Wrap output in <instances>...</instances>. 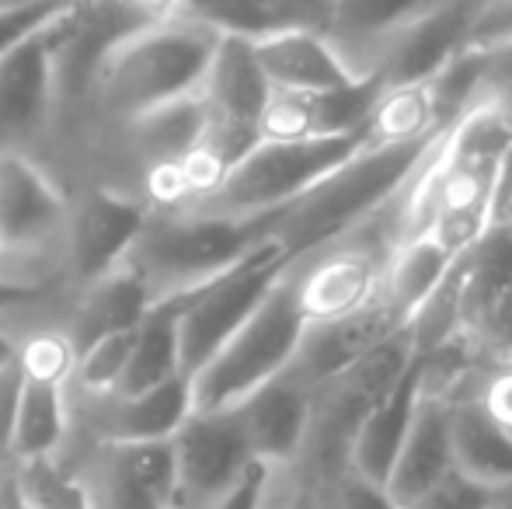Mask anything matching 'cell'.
<instances>
[{
	"mask_svg": "<svg viewBox=\"0 0 512 509\" xmlns=\"http://www.w3.org/2000/svg\"><path fill=\"white\" fill-rule=\"evenodd\" d=\"M220 32L196 18L136 28L95 70L74 116L98 133L133 123L150 109L185 98L203 81Z\"/></svg>",
	"mask_w": 512,
	"mask_h": 509,
	"instance_id": "6da1fadb",
	"label": "cell"
},
{
	"mask_svg": "<svg viewBox=\"0 0 512 509\" xmlns=\"http://www.w3.org/2000/svg\"><path fill=\"white\" fill-rule=\"evenodd\" d=\"M436 140L380 150L359 147L349 161H342L321 182L310 185L304 196H297L276 213L272 238L283 248V255L297 262L300 255L314 252L384 213L394 199L405 196L411 178L429 161Z\"/></svg>",
	"mask_w": 512,
	"mask_h": 509,
	"instance_id": "7a4b0ae2",
	"label": "cell"
},
{
	"mask_svg": "<svg viewBox=\"0 0 512 509\" xmlns=\"http://www.w3.org/2000/svg\"><path fill=\"white\" fill-rule=\"evenodd\" d=\"M272 224L276 213L220 217L199 210H150L119 265L140 279L150 307L171 304L255 252L272 234Z\"/></svg>",
	"mask_w": 512,
	"mask_h": 509,
	"instance_id": "3957f363",
	"label": "cell"
},
{
	"mask_svg": "<svg viewBox=\"0 0 512 509\" xmlns=\"http://www.w3.org/2000/svg\"><path fill=\"white\" fill-rule=\"evenodd\" d=\"M70 192L35 154H0V286L21 297L67 290Z\"/></svg>",
	"mask_w": 512,
	"mask_h": 509,
	"instance_id": "277c9868",
	"label": "cell"
},
{
	"mask_svg": "<svg viewBox=\"0 0 512 509\" xmlns=\"http://www.w3.org/2000/svg\"><path fill=\"white\" fill-rule=\"evenodd\" d=\"M304 332L307 321L300 318L290 279L283 272V279L248 314V321L189 377L192 408L199 412L234 408L237 401H244L251 391H258L290 367Z\"/></svg>",
	"mask_w": 512,
	"mask_h": 509,
	"instance_id": "5b68a950",
	"label": "cell"
},
{
	"mask_svg": "<svg viewBox=\"0 0 512 509\" xmlns=\"http://www.w3.org/2000/svg\"><path fill=\"white\" fill-rule=\"evenodd\" d=\"M359 150L356 136L331 140H258L209 196L185 210L220 213V217H269L304 196L328 171Z\"/></svg>",
	"mask_w": 512,
	"mask_h": 509,
	"instance_id": "8992f818",
	"label": "cell"
},
{
	"mask_svg": "<svg viewBox=\"0 0 512 509\" xmlns=\"http://www.w3.org/2000/svg\"><path fill=\"white\" fill-rule=\"evenodd\" d=\"M286 269H290V258L283 255V248L269 234L255 252H248L227 272L196 286L185 297L171 300L178 328V356H182L185 374H196L209 356L248 321V314L269 297V290L283 279Z\"/></svg>",
	"mask_w": 512,
	"mask_h": 509,
	"instance_id": "52a82bcc",
	"label": "cell"
},
{
	"mask_svg": "<svg viewBox=\"0 0 512 509\" xmlns=\"http://www.w3.org/2000/svg\"><path fill=\"white\" fill-rule=\"evenodd\" d=\"M377 217L290 262L286 279H290L297 311L307 325L338 321L377 300L384 262L398 245L394 231L380 234Z\"/></svg>",
	"mask_w": 512,
	"mask_h": 509,
	"instance_id": "ba28073f",
	"label": "cell"
},
{
	"mask_svg": "<svg viewBox=\"0 0 512 509\" xmlns=\"http://www.w3.org/2000/svg\"><path fill=\"white\" fill-rule=\"evenodd\" d=\"M203 105V136L199 150L227 175L258 143V119L272 88L255 60L251 39L220 35L209 67L196 88Z\"/></svg>",
	"mask_w": 512,
	"mask_h": 509,
	"instance_id": "9c48e42d",
	"label": "cell"
},
{
	"mask_svg": "<svg viewBox=\"0 0 512 509\" xmlns=\"http://www.w3.org/2000/svg\"><path fill=\"white\" fill-rule=\"evenodd\" d=\"M168 443L175 461V509L213 506L258 464L227 408L223 412L192 408L189 419L168 436Z\"/></svg>",
	"mask_w": 512,
	"mask_h": 509,
	"instance_id": "30bf717a",
	"label": "cell"
},
{
	"mask_svg": "<svg viewBox=\"0 0 512 509\" xmlns=\"http://www.w3.org/2000/svg\"><path fill=\"white\" fill-rule=\"evenodd\" d=\"M67 206V290L112 272L126 258L150 206L140 196L84 182L70 189Z\"/></svg>",
	"mask_w": 512,
	"mask_h": 509,
	"instance_id": "8fae6325",
	"label": "cell"
},
{
	"mask_svg": "<svg viewBox=\"0 0 512 509\" xmlns=\"http://www.w3.org/2000/svg\"><path fill=\"white\" fill-rule=\"evenodd\" d=\"M53 21L0 56V154H35L56 123Z\"/></svg>",
	"mask_w": 512,
	"mask_h": 509,
	"instance_id": "7c38bea8",
	"label": "cell"
},
{
	"mask_svg": "<svg viewBox=\"0 0 512 509\" xmlns=\"http://www.w3.org/2000/svg\"><path fill=\"white\" fill-rule=\"evenodd\" d=\"M189 412L192 384L185 374L140 394H70V436L81 433L88 447L168 440L189 419Z\"/></svg>",
	"mask_w": 512,
	"mask_h": 509,
	"instance_id": "4fadbf2b",
	"label": "cell"
},
{
	"mask_svg": "<svg viewBox=\"0 0 512 509\" xmlns=\"http://www.w3.org/2000/svg\"><path fill=\"white\" fill-rule=\"evenodd\" d=\"M74 461L88 482L91 509H175V461L168 440L98 443Z\"/></svg>",
	"mask_w": 512,
	"mask_h": 509,
	"instance_id": "5bb4252c",
	"label": "cell"
},
{
	"mask_svg": "<svg viewBox=\"0 0 512 509\" xmlns=\"http://www.w3.org/2000/svg\"><path fill=\"white\" fill-rule=\"evenodd\" d=\"M460 328L481 360H512V231L492 227L460 262Z\"/></svg>",
	"mask_w": 512,
	"mask_h": 509,
	"instance_id": "9a60e30c",
	"label": "cell"
},
{
	"mask_svg": "<svg viewBox=\"0 0 512 509\" xmlns=\"http://www.w3.org/2000/svg\"><path fill=\"white\" fill-rule=\"evenodd\" d=\"M310 408L314 391L283 370L227 412L237 419V429L258 464H293L304 454Z\"/></svg>",
	"mask_w": 512,
	"mask_h": 509,
	"instance_id": "2e32d148",
	"label": "cell"
},
{
	"mask_svg": "<svg viewBox=\"0 0 512 509\" xmlns=\"http://www.w3.org/2000/svg\"><path fill=\"white\" fill-rule=\"evenodd\" d=\"M380 84L370 74L349 88L272 91L258 119V140H331L356 136Z\"/></svg>",
	"mask_w": 512,
	"mask_h": 509,
	"instance_id": "e0dca14e",
	"label": "cell"
},
{
	"mask_svg": "<svg viewBox=\"0 0 512 509\" xmlns=\"http://www.w3.org/2000/svg\"><path fill=\"white\" fill-rule=\"evenodd\" d=\"M405 328L408 325L398 318V311L377 293V300L366 304L363 311L345 314L338 321H324V325H307L297 356H293V363L286 370L314 391V387L342 374L345 367L363 360L370 349H377L380 342L405 332Z\"/></svg>",
	"mask_w": 512,
	"mask_h": 509,
	"instance_id": "ac0fdd59",
	"label": "cell"
},
{
	"mask_svg": "<svg viewBox=\"0 0 512 509\" xmlns=\"http://www.w3.org/2000/svg\"><path fill=\"white\" fill-rule=\"evenodd\" d=\"M467 21H471V7H464L460 0H446L436 11L422 14L380 42L377 63H370L363 74H370L380 88L429 81L464 49Z\"/></svg>",
	"mask_w": 512,
	"mask_h": 509,
	"instance_id": "d6986e66",
	"label": "cell"
},
{
	"mask_svg": "<svg viewBox=\"0 0 512 509\" xmlns=\"http://www.w3.org/2000/svg\"><path fill=\"white\" fill-rule=\"evenodd\" d=\"M255 60L272 91H324L363 81L317 28H272L251 39Z\"/></svg>",
	"mask_w": 512,
	"mask_h": 509,
	"instance_id": "ffe728a7",
	"label": "cell"
},
{
	"mask_svg": "<svg viewBox=\"0 0 512 509\" xmlns=\"http://www.w3.org/2000/svg\"><path fill=\"white\" fill-rule=\"evenodd\" d=\"M150 314V297L140 279L115 265L112 272L63 293V328L74 339L77 353L112 332H129Z\"/></svg>",
	"mask_w": 512,
	"mask_h": 509,
	"instance_id": "44dd1931",
	"label": "cell"
},
{
	"mask_svg": "<svg viewBox=\"0 0 512 509\" xmlns=\"http://www.w3.org/2000/svg\"><path fill=\"white\" fill-rule=\"evenodd\" d=\"M418 401H422V360L415 353L405 374L398 377V384L356 426L349 450H345V464L356 468L359 475L373 478V482H387L394 457H398L401 443H405L411 429V419L418 412Z\"/></svg>",
	"mask_w": 512,
	"mask_h": 509,
	"instance_id": "7402d4cb",
	"label": "cell"
},
{
	"mask_svg": "<svg viewBox=\"0 0 512 509\" xmlns=\"http://www.w3.org/2000/svg\"><path fill=\"white\" fill-rule=\"evenodd\" d=\"M443 116H439L436 84L415 81V84H387L377 88L366 119L359 126L356 140L363 150L380 147H405V143H422L443 136Z\"/></svg>",
	"mask_w": 512,
	"mask_h": 509,
	"instance_id": "603a6c76",
	"label": "cell"
},
{
	"mask_svg": "<svg viewBox=\"0 0 512 509\" xmlns=\"http://www.w3.org/2000/svg\"><path fill=\"white\" fill-rule=\"evenodd\" d=\"M453 468L450 454V401L422 394L418 401V412L411 419V429L401 443L398 457L391 464V475H387V489L398 499L401 509L405 503L418 496L422 489H429L436 478H443Z\"/></svg>",
	"mask_w": 512,
	"mask_h": 509,
	"instance_id": "cb8c5ba5",
	"label": "cell"
},
{
	"mask_svg": "<svg viewBox=\"0 0 512 509\" xmlns=\"http://www.w3.org/2000/svg\"><path fill=\"white\" fill-rule=\"evenodd\" d=\"M450 454L467 478L512 496V436L471 398H450Z\"/></svg>",
	"mask_w": 512,
	"mask_h": 509,
	"instance_id": "d4e9b609",
	"label": "cell"
},
{
	"mask_svg": "<svg viewBox=\"0 0 512 509\" xmlns=\"http://www.w3.org/2000/svg\"><path fill=\"white\" fill-rule=\"evenodd\" d=\"M70 450V394L60 384L25 381L14 415L11 443H7V468L46 461Z\"/></svg>",
	"mask_w": 512,
	"mask_h": 509,
	"instance_id": "484cf974",
	"label": "cell"
},
{
	"mask_svg": "<svg viewBox=\"0 0 512 509\" xmlns=\"http://www.w3.org/2000/svg\"><path fill=\"white\" fill-rule=\"evenodd\" d=\"M460 258L436 245L425 234H408L398 238V245L391 248L384 262V279H380V297L398 311V318L411 325L415 314L429 304V297L439 290L450 269Z\"/></svg>",
	"mask_w": 512,
	"mask_h": 509,
	"instance_id": "4316f807",
	"label": "cell"
},
{
	"mask_svg": "<svg viewBox=\"0 0 512 509\" xmlns=\"http://www.w3.org/2000/svg\"><path fill=\"white\" fill-rule=\"evenodd\" d=\"M446 0H328L321 21V35L338 49H366L391 39L422 14L436 11Z\"/></svg>",
	"mask_w": 512,
	"mask_h": 509,
	"instance_id": "83f0119b",
	"label": "cell"
},
{
	"mask_svg": "<svg viewBox=\"0 0 512 509\" xmlns=\"http://www.w3.org/2000/svg\"><path fill=\"white\" fill-rule=\"evenodd\" d=\"M182 356H178V328H175V307L157 304L150 307L147 318L136 325L133 349L122 367V377L112 391L119 394H140L182 377ZM189 377V374H185Z\"/></svg>",
	"mask_w": 512,
	"mask_h": 509,
	"instance_id": "f1b7e54d",
	"label": "cell"
},
{
	"mask_svg": "<svg viewBox=\"0 0 512 509\" xmlns=\"http://www.w3.org/2000/svg\"><path fill=\"white\" fill-rule=\"evenodd\" d=\"M28 509H91L88 482L74 457H46V461L14 468Z\"/></svg>",
	"mask_w": 512,
	"mask_h": 509,
	"instance_id": "f546056e",
	"label": "cell"
},
{
	"mask_svg": "<svg viewBox=\"0 0 512 509\" xmlns=\"http://www.w3.org/2000/svg\"><path fill=\"white\" fill-rule=\"evenodd\" d=\"M133 335L136 328L129 332H112L95 339L91 346H84L77 353L74 363V377H70V394H105L119 384L122 367L129 360V349H133Z\"/></svg>",
	"mask_w": 512,
	"mask_h": 509,
	"instance_id": "4dcf8cb0",
	"label": "cell"
},
{
	"mask_svg": "<svg viewBox=\"0 0 512 509\" xmlns=\"http://www.w3.org/2000/svg\"><path fill=\"white\" fill-rule=\"evenodd\" d=\"M506 503H512L506 492L488 489V485L467 478L464 471L450 468L429 489H422L411 503H405V509H499Z\"/></svg>",
	"mask_w": 512,
	"mask_h": 509,
	"instance_id": "1f68e13d",
	"label": "cell"
},
{
	"mask_svg": "<svg viewBox=\"0 0 512 509\" xmlns=\"http://www.w3.org/2000/svg\"><path fill=\"white\" fill-rule=\"evenodd\" d=\"M258 509H324V489L300 461L265 464V485Z\"/></svg>",
	"mask_w": 512,
	"mask_h": 509,
	"instance_id": "d6a6232c",
	"label": "cell"
},
{
	"mask_svg": "<svg viewBox=\"0 0 512 509\" xmlns=\"http://www.w3.org/2000/svg\"><path fill=\"white\" fill-rule=\"evenodd\" d=\"M324 509H401L384 482L359 475L345 464L328 485H324Z\"/></svg>",
	"mask_w": 512,
	"mask_h": 509,
	"instance_id": "836d02e7",
	"label": "cell"
},
{
	"mask_svg": "<svg viewBox=\"0 0 512 509\" xmlns=\"http://www.w3.org/2000/svg\"><path fill=\"white\" fill-rule=\"evenodd\" d=\"M467 394L492 415L495 426H502L512 436V360L485 363Z\"/></svg>",
	"mask_w": 512,
	"mask_h": 509,
	"instance_id": "e575fe53",
	"label": "cell"
},
{
	"mask_svg": "<svg viewBox=\"0 0 512 509\" xmlns=\"http://www.w3.org/2000/svg\"><path fill=\"white\" fill-rule=\"evenodd\" d=\"M512 46V0H481L471 7L464 49H499Z\"/></svg>",
	"mask_w": 512,
	"mask_h": 509,
	"instance_id": "d590c367",
	"label": "cell"
},
{
	"mask_svg": "<svg viewBox=\"0 0 512 509\" xmlns=\"http://www.w3.org/2000/svg\"><path fill=\"white\" fill-rule=\"evenodd\" d=\"M63 7H67L63 0H46V4H28V7H0V56L11 53L18 42H25L35 28H42Z\"/></svg>",
	"mask_w": 512,
	"mask_h": 509,
	"instance_id": "8d00e7d4",
	"label": "cell"
},
{
	"mask_svg": "<svg viewBox=\"0 0 512 509\" xmlns=\"http://www.w3.org/2000/svg\"><path fill=\"white\" fill-rule=\"evenodd\" d=\"M21 387H25V374H21L18 360L0 363V464H7V443H11Z\"/></svg>",
	"mask_w": 512,
	"mask_h": 509,
	"instance_id": "74e56055",
	"label": "cell"
},
{
	"mask_svg": "<svg viewBox=\"0 0 512 509\" xmlns=\"http://www.w3.org/2000/svg\"><path fill=\"white\" fill-rule=\"evenodd\" d=\"M262 485H265V464H255L227 496H220L206 509H258V503H262Z\"/></svg>",
	"mask_w": 512,
	"mask_h": 509,
	"instance_id": "f35d334b",
	"label": "cell"
},
{
	"mask_svg": "<svg viewBox=\"0 0 512 509\" xmlns=\"http://www.w3.org/2000/svg\"><path fill=\"white\" fill-rule=\"evenodd\" d=\"M136 21L143 25H161V21H175L185 18V7L189 0H119Z\"/></svg>",
	"mask_w": 512,
	"mask_h": 509,
	"instance_id": "ab89813d",
	"label": "cell"
},
{
	"mask_svg": "<svg viewBox=\"0 0 512 509\" xmlns=\"http://www.w3.org/2000/svg\"><path fill=\"white\" fill-rule=\"evenodd\" d=\"M0 509H28L25 496H21L18 475L7 464H0Z\"/></svg>",
	"mask_w": 512,
	"mask_h": 509,
	"instance_id": "60d3db41",
	"label": "cell"
},
{
	"mask_svg": "<svg viewBox=\"0 0 512 509\" xmlns=\"http://www.w3.org/2000/svg\"><path fill=\"white\" fill-rule=\"evenodd\" d=\"M7 311H0V363L14 360V342H11V328H7Z\"/></svg>",
	"mask_w": 512,
	"mask_h": 509,
	"instance_id": "b9f144b4",
	"label": "cell"
},
{
	"mask_svg": "<svg viewBox=\"0 0 512 509\" xmlns=\"http://www.w3.org/2000/svg\"><path fill=\"white\" fill-rule=\"evenodd\" d=\"M25 300H35V297H21V293L7 290V286H0V311H11V307L25 304Z\"/></svg>",
	"mask_w": 512,
	"mask_h": 509,
	"instance_id": "7bdbcfd3",
	"label": "cell"
},
{
	"mask_svg": "<svg viewBox=\"0 0 512 509\" xmlns=\"http://www.w3.org/2000/svg\"><path fill=\"white\" fill-rule=\"evenodd\" d=\"M495 227H509V231H512V196H509V203L502 206V213H499V220H495Z\"/></svg>",
	"mask_w": 512,
	"mask_h": 509,
	"instance_id": "ee69618b",
	"label": "cell"
},
{
	"mask_svg": "<svg viewBox=\"0 0 512 509\" xmlns=\"http://www.w3.org/2000/svg\"><path fill=\"white\" fill-rule=\"evenodd\" d=\"M28 4H46V0H0V7H28Z\"/></svg>",
	"mask_w": 512,
	"mask_h": 509,
	"instance_id": "f6af8a7d",
	"label": "cell"
},
{
	"mask_svg": "<svg viewBox=\"0 0 512 509\" xmlns=\"http://www.w3.org/2000/svg\"><path fill=\"white\" fill-rule=\"evenodd\" d=\"M499 509H512V503H506V506H499Z\"/></svg>",
	"mask_w": 512,
	"mask_h": 509,
	"instance_id": "bcb514c9",
	"label": "cell"
},
{
	"mask_svg": "<svg viewBox=\"0 0 512 509\" xmlns=\"http://www.w3.org/2000/svg\"><path fill=\"white\" fill-rule=\"evenodd\" d=\"M63 4H74V0H63Z\"/></svg>",
	"mask_w": 512,
	"mask_h": 509,
	"instance_id": "7dc6e473",
	"label": "cell"
}]
</instances>
